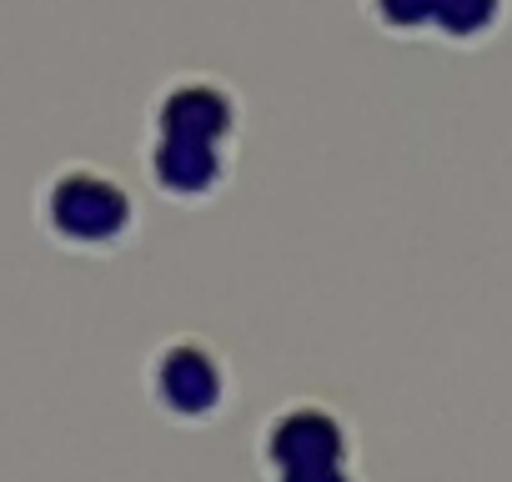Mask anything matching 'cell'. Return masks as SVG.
Here are the masks:
<instances>
[{
	"instance_id": "obj_1",
	"label": "cell",
	"mask_w": 512,
	"mask_h": 482,
	"mask_svg": "<svg viewBox=\"0 0 512 482\" xmlns=\"http://www.w3.org/2000/svg\"><path fill=\"white\" fill-rule=\"evenodd\" d=\"M36 226L56 252L116 257L141 236V201L126 176L96 161H66L36 186Z\"/></svg>"
},
{
	"instance_id": "obj_2",
	"label": "cell",
	"mask_w": 512,
	"mask_h": 482,
	"mask_svg": "<svg viewBox=\"0 0 512 482\" xmlns=\"http://www.w3.org/2000/svg\"><path fill=\"white\" fill-rule=\"evenodd\" d=\"M146 402L171 427H211L236 397L231 357L206 332H171L146 352Z\"/></svg>"
},
{
	"instance_id": "obj_3",
	"label": "cell",
	"mask_w": 512,
	"mask_h": 482,
	"mask_svg": "<svg viewBox=\"0 0 512 482\" xmlns=\"http://www.w3.org/2000/svg\"><path fill=\"white\" fill-rule=\"evenodd\" d=\"M357 462V427L327 397H287L256 427V467L262 477L297 467H342Z\"/></svg>"
},
{
	"instance_id": "obj_4",
	"label": "cell",
	"mask_w": 512,
	"mask_h": 482,
	"mask_svg": "<svg viewBox=\"0 0 512 482\" xmlns=\"http://www.w3.org/2000/svg\"><path fill=\"white\" fill-rule=\"evenodd\" d=\"M146 136L226 146L241 141V96L216 76H171L146 106Z\"/></svg>"
},
{
	"instance_id": "obj_5",
	"label": "cell",
	"mask_w": 512,
	"mask_h": 482,
	"mask_svg": "<svg viewBox=\"0 0 512 482\" xmlns=\"http://www.w3.org/2000/svg\"><path fill=\"white\" fill-rule=\"evenodd\" d=\"M141 171H146V186L161 201H171V206H211V201H221V191L236 176V151L171 141V136H146Z\"/></svg>"
},
{
	"instance_id": "obj_6",
	"label": "cell",
	"mask_w": 512,
	"mask_h": 482,
	"mask_svg": "<svg viewBox=\"0 0 512 482\" xmlns=\"http://www.w3.org/2000/svg\"><path fill=\"white\" fill-rule=\"evenodd\" d=\"M507 16V0H437L432 31L452 46H482Z\"/></svg>"
},
{
	"instance_id": "obj_7",
	"label": "cell",
	"mask_w": 512,
	"mask_h": 482,
	"mask_svg": "<svg viewBox=\"0 0 512 482\" xmlns=\"http://www.w3.org/2000/svg\"><path fill=\"white\" fill-rule=\"evenodd\" d=\"M372 16L382 31L392 36H412V31H432V11H437V0H367Z\"/></svg>"
},
{
	"instance_id": "obj_8",
	"label": "cell",
	"mask_w": 512,
	"mask_h": 482,
	"mask_svg": "<svg viewBox=\"0 0 512 482\" xmlns=\"http://www.w3.org/2000/svg\"><path fill=\"white\" fill-rule=\"evenodd\" d=\"M262 482H362V467L357 462H342V467H297V472H272Z\"/></svg>"
}]
</instances>
